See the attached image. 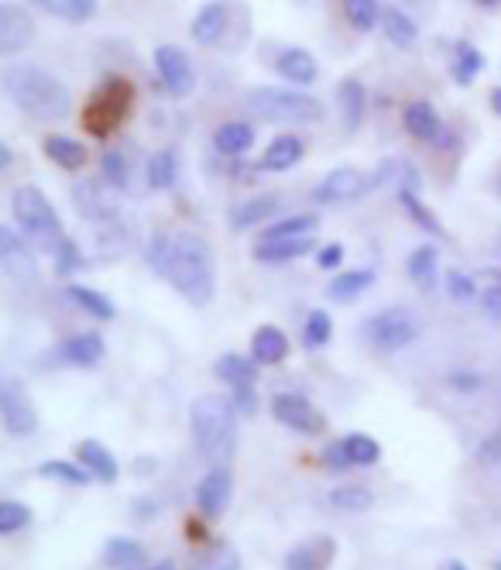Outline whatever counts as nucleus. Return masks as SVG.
<instances>
[{"instance_id":"1","label":"nucleus","mask_w":501,"mask_h":570,"mask_svg":"<svg viewBox=\"0 0 501 570\" xmlns=\"http://www.w3.org/2000/svg\"><path fill=\"white\" fill-rule=\"evenodd\" d=\"M151 265L165 275L176 293H183L193 306H206L214 299V248L203 234H158L151 240Z\"/></svg>"},{"instance_id":"2","label":"nucleus","mask_w":501,"mask_h":570,"mask_svg":"<svg viewBox=\"0 0 501 570\" xmlns=\"http://www.w3.org/2000/svg\"><path fill=\"white\" fill-rule=\"evenodd\" d=\"M4 94L11 97V104L41 120V125H52V120H66L72 114V94L62 79H56L49 69L41 66H28V62H14L4 69Z\"/></svg>"},{"instance_id":"3","label":"nucleus","mask_w":501,"mask_h":570,"mask_svg":"<svg viewBox=\"0 0 501 570\" xmlns=\"http://www.w3.org/2000/svg\"><path fill=\"white\" fill-rule=\"evenodd\" d=\"M193 443L206 464H230L237 454V405L220 395H199L189 405Z\"/></svg>"},{"instance_id":"4","label":"nucleus","mask_w":501,"mask_h":570,"mask_svg":"<svg viewBox=\"0 0 501 570\" xmlns=\"http://www.w3.org/2000/svg\"><path fill=\"white\" fill-rule=\"evenodd\" d=\"M11 214L18 220V227L28 234L31 244H38L41 252H59L62 248V220L56 214V207L49 203V196L41 193L38 186H18L11 196Z\"/></svg>"},{"instance_id":"5","label":"nucleus","mask_w":501,"mask_h":570,"mask_svg":"<svg viewBox=\"0 0 501 570\" xmlns=\"http://www.w3.org/2000/svg\"><path fill=\"white\" fill-rule=\"evenodd\" d=\"M244 107L262 120H278V125H316L326 114L316 97L299 90H275V87L247 90Z\"/></svg>"},{"instance_id":"6","label":"nucleus","mask_w":501,"mask_h":570,"mask_svg":"<svg viewBox=\"0 0 501 570\" xmlns=\"http://www.w3.org/2000/svg\"><path fill=\"white\" fill-rule=\"evenodd\" d=\"M131 104H135V90H131L128 79L110 76L87 107V128L94 135L107 138L114 128H120V120L128 117Z\"/></svg>"},{"instance_id":"7","label":"nucleus","mask_w":501,"mask_h":570,"mask_svg":"<svg viewBox=\"0 0 501 570\" xmlns=\"http://www.w3.org/2000/svg\"><path fill=\"white\" fill-rule=\"evenodd\" d=\"M0 416L11 436H31L38 430V410L18 379H0Z\"/></svg>"},{"instance_id":"8","label":"nucleus","mask_w":501,"mask_h":570,"mask_svg":"<svg viewBox=\"0 0 501 570\" xmlns=\"http://www.w3.org/2000/svg\"><path fill=\"white\" fill-rule=\"evenodd\" d=\"M364 334H367V341L379 351H402V347H409L415 341L420 327H415V320L405 309L395 306V309H385L379 316H371Z\"/></svg>"},{"instance_id":"9","label":"nucleus","mask_w":501,"mask_h":570,"mask_svg":"<svg viewBox=\"0 0 501 570\" xmlns=\"http://www.w3.org/2000/svg\"><path fill=\"white\" fill-rule=\"evenodd\" d=\"M272 413H275V420L282 426L296 430L303 436H320L326 430V416L316 410V405L306 395H299V392H282V395H275L272 399Z\"/></svg>"},{"instance_id":"10","label":"nucleus","mask_w":501,"mask_h":570,"mask_svg":"<svg viewBox=\"0 0 501 570\" xmlns=\"http://www.w3.org/2000/svg\"><path fill=\"white\" fill-rule=\"evenodd\" d=\"M155 72L161 79V87L173 97H189L196 90V69L179 46H158L155 49Z\"/></svg>"},{"instance_id":"11","label":"nucleus","mask_w":501,"mask_h":570,"mask_svg":"<svg viewBox=\"0 0 501 570\" xmlns=\"http://www.w3.org/2000/svg\"><path fill=\"white\" fill-rule=\"evenodd\" d=\"M230 499H234V474L227 464H214L210 474L196 484V509L203 519H224Z\"/></svg>"},{"instance_id":"12","label":"nucleus","mask_w":501,"mask_h":570,"mask_svg":"<svg viewBox=\"0 0 501 570\" xmlns=\"http://www.w3.org/2000/svg\"><path fill=\"white\" fill-rule=\"evenodd\" d=\"M323 461L333 464V468H371V464L382 461V446L367 433H347V436L333 440L326 446Z\"/></svg>"},{"instance_id":"13","label":"nucleus","mask_w":501,"mask_h":570,"mask_svg":"<svg viewBox=\"0 0 501 570\" xmlns=\"http://www.w3.org/2000/svg\"><path fill=\"white\" fill-rule=\"evenodd\" d=\"M0 268L18 285H31L38 278V262L28 244L14 234V227H0Z\"/></svg>"},{"instance_id":"14","label":"nucleus","mask_w":501,"mask_h":570,"mask_svg":"<svg viewBox=\"0 0 501 570\" xmlns=\"http://www.w3.org/2000/svg\"><path fill=\"white\" fill-rule=\"evenodd\" d=\"M72 203L76 210L87 217V220H97V224H110L117 217V199H114V186L110 183H76L72 186Z\"/></svg>"},{"instance_id":"15","label":"nucleus","mask_w":501,"mask_h":570,"mask_svg":"<svg viewBox=\"0 0 501 570\" xmlns=\"http://www.w3.org/2000/svg\"><path fill=\"white\" fill-rule=\"evenodd\" d=\"M367 189H374V176L361 173V169H333L316 189L313 196L320 203H351V199H361Z\"/></svg>"},{"instance_id":"16","label":"nucleus","mask_w":501,"mask_h":570,"mask_svg":"<svg viewBox=\"0 0 501 570\" xmlns=\"http://www.w3.org/2000/svg\"><path fill=\"white\" fill-rule=\"evenodd\" d=\"M35 38V21L24 8L18 4H0V56L11 59L21 49L31 46Z\"/></svg>"},{"instance_id":"17","label":"nucleus","mask_w":501,"mask_h":570,"mask_svg":"<svg viewBox=\"0 0 501 570\" xmlns=\"http://www.w3.org/2000/svg\"><path fill=\"white\" fill-rule=\"evenodd\" d=\"M316 248L313 234L306 237H262L255 244V258L262 265H285V262H296L303 255H310Z\"/></svg>"},{"instance_id":"18","label":"nucleus","mask_w":501,"mask_h":570,"mask_svg":"<svg viewBox=\"0 0 501 570\" xmlns=\"http://www.w3.org/2000/svg\"><path fill=\"white\" fill-rule=\"evenodd\" d=\"M227 24H230V8L214 0V4H206L196 18H193V42L203 46V49H214L220 46V38L227 35Z\"/></svg>"},{"instance_id":"19","label":"nucleus","mask_w":501,"mask_h":570,"mask_svg":"<svg viewBox=\"0 0 501 570\" xmlns=\"http://www.w3.org/2000/svg\"><path fill=\"white\" fill-rule=\"evenodd\" d=\"M333 553H337V543H333L330 537H313V540L288 550L285 570H330Z\"/></svg>"},{"instance_id":"20","label":"nucleus","mask_w":501,"mask_h":570,"mask_svg":"<svg viewBox=\"0 0 501 570\" xmlns=\"http://www.w3.org/2000/svg\"><path fill=\"white\" fill-rule=\"evenodd\" d=\"M275 69H278L282 79H288V83H296V87H310L313 79L320 76V66H316L313 52H306L299 46L282 49L278 59H275Z\"/></svg>"},{"instance_id":"21","label":"nucleus","mask_w":501,"mask_h":570,"mask_svg":"<svg viewBox=\"0 0 501 570\" xmlns=\"http://www.w3.org/2000/svg\"><path fill=\"white\" fill-rule=\"evenodd\" d=\"M104 337L100 334H72L62 341L59 347V357L66 364H76V368H94V364L104 361Z\"/></svg>"},{"instance_id":"22","label":"nucleus","mask_w":501,"mask_h":570,"mask_svg":"<svg viewBox=\"0 0 501 570\" xmlns=\"http://www.w3.org/2000/svg\"><path fill=\"white\" fill-rule=\"evenodd\" d=\"M250 357H255L258 364H282L288 357L285 331L275 327V323H265V327H258L255 337H250Z\"/></svg>"},{"instance_id":"23","label":"nucleus","mask_w":501,"mask_h":570,"mask_svg":"<svg viewBox=\"0 0 501 570\" xmlns=\"http://www.w3.org/2000/svg\"><path fill=\"white\" fill-rule=\"evenodd\" d=\"M405 131L420 141H440L443 138V120L433 110V104L426 100H415L405 107Z\"/></svg>"},{"instance_id":"24","label":"nucleus","mask_w":501,"mask_h":570,"mask_svg":"<svg viewBox=\"0 0 501 570\" xmlns=\"http://www.w3.org/2000/svg\"><path fill=\"white\" fill-rule=\"evenodd\" d=\"M76 454H79L82 468H87L94 478H100V481H117V478H120L117 458L110 454V446H104L100 440H82V443L76 446Z\"/></svg>"},{"instance_id":"25","label":"nucleus","mask_w":501,"mask_h":570,"mask_svg":"<svg viewBox=\"0 0 501 570\" xmlns=\"http://www.w3.org/2000/svg\"><path fill=\"white\" fill-rule=\"evenodd\" d=\"M303 151H306V145H303V138H296V135H282V138H275L268 148H265V155H262V173H285V169H292L296 161L303 158Z\"/></svg>"},{"instance_id":"26","label":"nucleus","mask_w":501,"mask_h":570,"mask_svg":"<svg viewBox=\"0 0 501 570\" xmlns=\"http://www.w3.org/2000/svg\"><path fill=\"white\" fill-rule=\"evenodd\" d=\"M41 148H46L49 161H56V166H62L66 173H76L87 166V145L69 135H49Z\"/></svg>"},{"instance_id":"27","label":"nucleus","mask_w":501,"mask_h":570,"mask_svg":"<svg viewBox=\"0 0 501 570\" xmlns=\"http://www.w3.org/2000/svg\"><path fill=\"white\" fill-rule=\"evenodd\" d=\"M28 4L49 11L69 24H82V21L97 18V11H100V0H28Z\"/></svg>"},{"instance_id":"28","label":"nucleus","mask_w":501,"mask_h":570,"mask_svg":"<svg viewBox=\"0 0 501 570\" xmlns=\"http://www.w3.org/2000/svg\"><path fill=\"white\" fill-rule=\"evenodd\" d=\"M278 207H282V199H278V196H255V199L240 203V207L230 214V227H234V230H247V227H255V224L275 217Z\"/></svg>"},{"instance_id":"29","label":"nucleus","mask_w":501,"mask_h":570,"mask_svg":"<svg viewBox=\"0 0 501 570\" xmlns=\"http://www.w3.org/2000/svg\"><path fill=\"white\" fill-rule=\"evenodd\" d=\"M382 31H385V38L395 49H412L415 38H420V28H415V21L405 11H399V8H385L382 11Z\"/></svg>"},{"instance_id":"30","label":"nucleus","mask_w":501,"mask_h":570,"mask_svg":"<svg viewBox=\"0 0 501 570\" xmlns=\"http://www.w3.org/2000/svg\"><path fill=\"white\" fill-rule=\"evenodd\" d=\"M214 145L220 155H244V151H250V145H255V128H250L247 120H230V125L217 128Z\"/></svg>"},{"instance_id":"31","label":"nucleus","mask_w":501,"mask_h":570,"mask_svg":"<svg viewBox=\"0 0 501 570\" xmlns=\"http://www.w3.org/2000/svg\"><path fill=\"white\" fill-rule=\"evenodd\" d=\"M148 186L151 189H169L176 186L179 179V155L173 148H158L151 158H148Z\"/></svg>"},{"instance_id":"32","label":"nucleus","mask_w":501,"mask_h":570,"mask_svg":"<svg viewBox=\"0 0 501 570\" xmlns=\"http://www.w3.org/2000/svg\"><path fill=\"white\" fill-rule=\"evenodd\" d=\"M341 110H344V128L347 131H357L361 128V120H364V107H367V94L361 87V79H344L341 83Z\"/></svg>"},{"instance_id":"33","label":"nucleus","mask_w":501,"mask_h":570,"mask_svg":"<svg viewBox=\"0 0 501 570\" xmlns=\"http://www.w3.org/2000/svg\"><path fill=\"white\" fill-rule=\"evenodd\" d=\"M481 69H484V56L471 46V42H461L456 46V56H453V83L456 87H471L474 79L481 76Z\"/></svg>"},{"instance_id":"34","label":"nucleus","mask_w":501,"mask_h":570,"mask_svg":"<svg viewBox=\"0 0 501 570\" xmlns=\"http://www.w3.org/2000/svg\"><path fill=\"white\" fill-rule=\"evenodd\" d=\"M107 563L117 570H138L145 563V547L128 537H114L107 543Z\"/></svg>"},{"instance_id":"35","label":"nucleus","mask_w":501,"mask_h":570,"mask_svg":"<svg viewBox=\"0 0 501 570\" xmlns=\"http://www.w3.org/2000/svg\"><path fill=\"white\" fill-rule=\"evenodd\" d=\"M217 379L220 382H227V385H250L258 379V364H250L247 357H240V354H224L220 361H217Z\"/></svg>"},{"instance_id":"36","label":"nucleus","mask_w":501,"mask_h":570,"mask_svg":"<svg viewBox=\"0 0 501 570\" xmlns=\"http://www.w3.org/2000/svg\"><path fill=\"white\" fill-rule=\"evenodd\" d=\"M66 296H69L79 309H87V313H90V316H97V320H114V316H117L114 303H110L104 293L87 289V285H69Z\"/></svg>"},{"instance_id":"37","label":"nucleus","mask_w":501,"mask_h":570,"mask_svg":"<svg viewBox=\"0 0 501 570\" xmlns=\"http://www.w3.org/2000/svg\"><path fill=\"white\" fill-rule=\"evenodd\" d=\"M374 282V272H367V268H361V272H344V275H337L330 282V299H341V303H351V299H357L367 285Z\"/></svg>"},{"instance_id":"38","label":"nucleus","mask_w":501,"mask_h":570,"mask_svg":"<svg viewBox=\"0 0 501 570\" xmlns=\"http://www.w3.org/2000/svg\"><path fill=\"white\" fill-rule=\"evenodd\" d=\"M341 8L351 28L357 31H371L374 24H382V11H385L379 0H341Z\"/></svg>"},{"instance_id":"39","label":"nucleus","mask_w":501,"mask_h":570,"mask_svg":"<svg viewBox=\"0 0 501 570\" xmlns=\"http://www.w3.org/2000/svg\"><path fill=\"white\" fill-rule=\"evenodd\" d=\"M412 282L420 285V289H430V285L436 282V248H430V244H423V248H415L405 262Z\"/></svg>"},{"instance_id":"40","label":"nucleus","mask_w":501,"mask_h":570,"mask_svg":"<svg viewBox=\"0 0 501 570\" xmlns=\"http://www.w3.org/2000/svg\"><path fill=\"white\" fill-rule=\"evenodd\" d=\"M326 502L333 509H341V512H367L374 505V495L361 484H344V488H333Z\"/></svg>"},{"instance_id":"41","label":"nucleus","mask_w":501,"mask_h":570,"mask_svg":"<svg viewBox=\"0 0 501 570\" xmlns=\"http://www.w3.org/2000/svg\"><path fill=\"white\" fill-rule=\"evenodd\" d=\"M399 199H402V207H405V214L420 224L423 230H430V234H440V220L423 207V199H420V189H412V186H402V193H399Z\"/></svg>"},{"instance_id":"42","label":"nucleus","mask_w":501,"mask_h":570,"mask_svg":"<svg viewBox=\"0 0 501 570\" xmlns=\"http://www.w3.org/2000/svg\"><path fill=\"white\" fill-rule=\"evenodd\" d=\"M316 227H320L316 214H296V217H285L275 227H268L262 237H306V234H316Z\"/></svg>"},{"instance_id":"43","label":"nucleus","mask_w":501,"mask_h":570,"mask_svg":"<svg viewBox=\"0 0 501 570\" xmlns=\"http://www.w3.org/2000/svg\"><path fill=\"white\" fill-rule=\"evenodd\" d=\"M100 173H104V183H110L114 189H124V186H128V158H124L117 148H107L104 155H100Z\"/></svg>"},{"instance_id":"44","label":"nucleus","mask_w":501,"mask_h":570,"mask_svg":"<svg viewBox=\"0 0 501 570\" xmlns=\"http://www.w3.org/2000/svg\"><path fill=\"white\" fill-rule=\"evenodd\" d=\"M31 525V509L21 502H0V537H14Z\"/></svg>"},{"instance_id":"45","label":"nucleus","mask_w":501,"mask_h":570,"mask_svg":"<svg viewBox=\"0 0 501 570\" xmlns=\"http://www.w3.org/2000/svg\"><path fill=\"white\" fill-rule=\"evenodd\" d=\"M41 478H52V481H66V484H90V471L82 474V468L69 464V461H46L38 468Z\"/></svg>"},{"instance_id":"46","label":"nucleus","mask_w":501,"mask_h":570,"mask_svg":"<svg viewBox=\"0 0 501 570\" xmlns=\"http://www.w3.org/2000/svg\"><path fill=\"white\" fill-rule=\"evenodd\" d=\"M330 334H333V320H330V313L313 309V313L306 316V331H303L306 344H310V347H323V344L330 341Z\"/></svg>"},{"instance_id":"47","label":"nucleus","mask_w":501,"mask_h":570,"mask_svg":"<svg viewBox=\"0 0 501 570\" xmlns=\"http://www.w3.org/2000/svg\"><path fill=\"white\" fill-rule=\"evenodd\" d=\"M199 570H240V557L230 543H214V550L203 557Z\"/></svg>"},{"instance_id":"48","label":"nucleus","mask_w":501,"mask_h":570,"mask_svg":"<svg viewBox=\"0 0 501 570\" xmlns=\"http://www.w3.org/2000/svg\"><path fill=\"white\" fill-rule=\"evenodd\" d=\"M79 265H82V255L76 252V244L66 237V240H62V248L56 252V272L69 275V272H72V268H79Z\"/></svg>"},{"instance_id":"49","label":"nucleus","mask_w":501,"mask_h":570,"mask_svg":"<svg viewBox=\"0 0 501 570\" xmlns=\"http://www.w3.org/2000/svg\"><path fill=\"white\" fill-rule=\"evenodd\" d=\"M234 402H237V413H255L258 410V392H255V382L250 385H234Z\"/></svg>"},{"instance_id":"50","label":"nucleus","mask_w":501,"mask_h":570,"mask_svg":"<svg viewBox=\"0 0 501 570\" xmlns=\"http://www.w3.org/2000/svg\"><path fill=\"white\" fill-rule=\"evenodd\" d=\"M446 289H450V296H456V299H471V296H474V282H471L468 275H461V272H450V275H446Z\"/></svg>"},{"instance_id":"51","label":"nucleus","mask_w":501,"mask_h":570,"mask_svg":"<svg viewBox=\"0 0 501 570\" xmlns=\"http://www.w3.org/2000/svg\"><path fill=\"white\" fill-rule=\"evenodd\" d=\"M478 458H481L484 464H494V461H501V430H498V433H491V436L481 443Z\"/></svg>"},{"instance_id":"52","label":"nucleus","mask_w":501,"mask_h":570,"mask_svg":"<svg viewBox=\"0 0 501 570\" xmlns=\"http://www.w3.org/2000/svg\"><path fill=\"white\" fill-rule=\"evenodd\" d=\"M316 262H320V268H337L344 262V248L341 244H326V248L316 255Z\"/></svg>"},{"instance_id":"53","label":"nucleus","mask_w":501,"mask_h":570,"mask_svg":"<svg viewBox=\"0 0 501 570\" xmlns=\"http://www.w3.org/2000/svg\"><path fill=\"white\" fill-rule=\"evenodd\" d=\"M481 306H484V313H488V316L501 320V285H491V289L481 296Z\"/></svg>"},{"instance_id":"54","label":"nucleus","mask_w":501,"mask_h":570,"mask_svg":"<svg viewBox=\"0 0 501 570\" xmlns=\"http://www.w3.org/2000/svg\"><path fill=\"white\" fill-rule=\"evenodd\" d=\"M450 385H456L461 392H474V389L481 385V379H478V375H453V379H450Z\"/></svg>"},{"instance_id":"55","label":"nucleus","mask_w":501,"mask_h":570,"mask_svg":"<svg viewBox=\"0 0 501 570\" xmlns=\"http://www.w3.org/2000/svg\"><path fill=\"white\" fill-rule=\"evenodd\" d=\"M186 537H189V540H203V525H199V522H189V525H186Z\"/></svg>"},{"instance_id":"56","label":"nucleus","mask_w":501,"mask_h":570,"mask_svg":"<svg viewBox=\"0 0 501 570\" xmlns=\"http://www.w3.org/2000/svg\"><path fill=\"white\" fill-rule=\"evenodd\" d=\"M0 169H11V148L0 145Z\"/></svg>"},{"instance_id":"57","label":"nucleus","mask_w":501,"mask_h":570,"mask_svg":"<svg viewBox=\"0 0 501 570\" xmlns=\"http://www.w3.org/2000/svg\"><path fill=\"white\" fill-rule=\"evenodd\" d=\"M491 107H494V114L501 117V87H494V90H491Z\"/></svg>"},{"instance_id":"58","label":"nucleus","mask_w":501,"mask_h":570,"mask_svg":"<svg viewBox=\"0 0 501 570\" xmlns=\"http://www.w3.org/2000/svg\"><path fill=\"white\" fill-rule=\"evenodd\" d=\"M440 570H468V563H464V560H446Z\"/></svg>"},{"instance_id":"59","label":"nucleus","mask_w":501,"mask_h":570,"mask_svg":"<svg viewBox=\"0 0 501 570\" xmlns=\"http://www.w3.org/2000/svg\"><path fill=\"white\" fill-rule=\"evenodd\" d=\"M151 570H176V563H173V560H161V563H155Z\"/></svg>"},{"instance_id":"60","label":"nucleus","mask_w":501,"mask_h":570,"mask_svg":"<svg viewBox=\"0 0 501 570\" xmlns=\"http://www.w3.org/2000/svg\"><path fill=\"white\" fill-rule=\"evenodd\" d=\"M478 4H481V8H498L501 0H478Z\"/></svg>"},{"instance_id":"61","label":"nucleus","mask_w":501,"mask_h":570,"mask_svg":"<svg viewBox=\"0 0 501 570\" xmlns=\"http://www.w3.org/2000/svg\"><path fill=\"white\" fill-rule=\"evenodd\" d=\"M494 570H501V560H494Z\"/></svg>"}]
</instances>
